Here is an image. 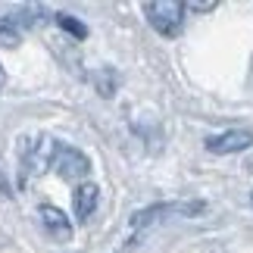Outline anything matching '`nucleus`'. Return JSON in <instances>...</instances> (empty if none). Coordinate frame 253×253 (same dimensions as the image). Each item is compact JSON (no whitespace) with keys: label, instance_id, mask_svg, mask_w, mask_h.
<instances>
[{"label":"nucleus","instance_id":"4","mask_svg":"<svg viewBox=\"0 0 253 253\" xmlns=\"http://www.w3.org/2000/svg\"><path fill=\"white\" fill-rule=\"evenodd\" d=\"M38 216H41V225L50 238H56L60 244L63 241H72V222L60 207H50V203H47V207L38 210Z\"/></svg>","mask_w":253,"mask_h":253},{"label":"nucleus","instance_id":"6","mask_svg":"<svg viewBox=\"0 0 253 253\" xmlns=\"http://www.w3.org/2000/svg\"><path fill=\"white\" fill-rule=\"evenodd\" d=\"M163 212H181V216H194V212H203V203H169V207H150L134 216L131 225H147V222H153L157 216H163Z\"/></svg>","mask_w":253,"mask_h":253},{"label":"nucleus","instance_id":"1","mask_svg":"<svg viewBox=\"0 0 253 253\" xmlns=\"http://www.w3.org/2000/svg\"><path fill=\"white\" fill-rule=\"evenodd\" d=\"M144 16L160 35L175 38L184 25V3H178V0H150V3H144Z\"/></svg>","mask_w":253,"mask_h":253},{"label":"nucleus","instance_id":"7","mask_svg":"<svg viewBox=\"0 0 253 253\" xmlns=\"http://www.w3.org/2000/svg\"><path fill=\"white\" fill-rule=\"evenodd\" d=\"M53 22L60 25L63 32H69L72 38H84V35H87V28H84V25H82V22H79L75 16H69V13H60V16L53 19Z\"/></svg>","mask_w":253,"mask_h":253},{"label":"nucleus","instance_id":"5","mask_svg":"<svg viewBox=\"0 0 253 253\" xmlns=\"http://www.w3.org/2000/svg\"><path fill=\"white\" fill-rule=\"evenodd\" d=\"M97 200H100V188L97 184H91V181H84V184H79L75 188V194H72V203H75V216H79L82 222L91 216V212L97 210Z\"/></svg>","mask_w":253,"mask_h":253},{"label":"nucleus","instance_id":"9","mask_svg":"<svg viewBox=\"0 0 253 253\" xmlns=\"http://www.w3.org/2000/svg\"><path fill=\"white\" fill-rule=\"evenodd\" d=\"M91 79H94L97 91H100L103 97H110V94H113V87H116V75H113V72H94Z\"/></svg>","mask_w":253,"mask_h":253},{"label":"nucleus","instance_id":"10","mask_svg":"<svg viewBox=\"0 0 253 253\" xmlns=\"http://www.w3.org/2000/svg\"><path fill=\"white\" fill-rule=\"evenodd\" d=\"M216 3H191V9H212Z\"/></svg>","mask_w":253,"mask_h":253},{"label":"nucleus","instance_id":"3","mask_svg":"<svg viewBox=\"0 0 253 253\" xmlns=\"http://www.w3.org/2000/svg\"><path fill=\"white\" fill-rule=\"evenodd\" d=\"M253 144V134L244 128H231V131H222V134H212L207 138V150L210 153H241Z\"/></svg>","mask_w":253,"mask_h":253},{"label":"nucleus","instance_id":"11","mask_svg":"<svg viewBox=\"0 0 253 253\" xmlns=\"http://www.w3.org/2000/svg\"><path fill=\"white\" fill-rule=\"evenodd\" d=\"M6 84V72H3V66H0V87Z\"/></svg>","mask_w":253,"mask_h":253},{"label":"nucleus","instance_id":"2","mask_svg":"<svg viewBox=\"0 0 253 253\" xmlns=\"http://www.w3.org/2000/svg\"><path fill=\"white\" fill-rule=\"evenodd\" d=\"M50 166L60 172V178H66V181H82V178H87V172H91V163H87L84 153L75 150V147H66V144H56L53 147Z\"/></svg>","mask_w":253,"mask_h":253},{"label":"nucleus","instance_id":"8","mask_svg":"<svg viewBox=\"0 0 253 253\" xmlns=\"http://www.w3.org/2000/svg\"><path fill=\"white\" fill-rule=\"evenodd\" d=\"M0 44L3 47H16L19 44V28L13 19H0Z\"/></svg>","mask_w":253,"mask_h":253}]
</instances>
